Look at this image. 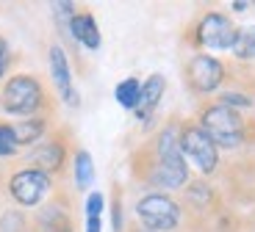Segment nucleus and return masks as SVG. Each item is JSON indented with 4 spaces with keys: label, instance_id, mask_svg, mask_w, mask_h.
I'll list each match as a JSON object with an SVG mask.
<instances>
[{
    "label": "nucleus",
    "instance_id": "obj_11",
    "mask_svg": "<svg viewBox=\"0 0 255 232\" xmlns=\"http://www.w3.org/2000/svg\"><path fill=\"white\" fill-rule=\"evenodd\" d=\"M50 77H53V86L58 88V94H61V100L67 102V105L75 108L78 105V91L72 88V69H70V58H67V53H64L61 44H53L50 47Z\"/></svg>",
    "mask_w": 255,
    "mask_h": 232
},
{
    "label": "nucleus",
    "instance_id": "obj_19",
    "mask_svg": "<svg viewBox=\"0 0 255 232\" xmlns=\"http://www.w3.org/2000/svg\"><path fill=\"white\" fill-rule=\"evenodd\" d=\"M19 155V144L11 133V122H3L0 119V160L6 157H17Z\"/></svg>",
    "mask_w": 255,
    "mask_h": 232
},
{
    "label": "nucleus",
    "instance_id": "obj_12",
    "mask_svg": "<svg viewBox=\"0 0 255 232\" xmlns=\"http://www.w3.org/2000/svg\"><path fill=\"white\" fill-rule=\"evenodd\" d=\"M164 91H166V80H164V75H150L144 83H141V97H139V105H136V119L139 122H144V125H150L153 122V113H155V108H158V102H161V97H164Z\"/></svg>",
    "mask_w": 255,
    "mask_h": 232
},
{
    "label": "nucleus",
    "instance_id": "obj_3",
    "mask_svg": "<svg viewBox=\"0 0 255 232\" xmlns=\"http://www.w3.org/2000/svg\"><path fill=\"white\" fill-rule=\"evenodd\" d=\"M0 108L11 116L19 119H31V116H50L53 105H50V94H47L45 83L39 80V75H28L19 72L11 75L3 83L0 91Z\"/></svg>",
    "mask_w": 255,
    "mask_h": 232
},
{
    "label": "nucleus",
    "instance_id": "obj_6",
    "mask_svg": "<svg viewBox=\"0 0 255 232\" xmlns=\"http://www.w3.org/2000/svg\"><path fill=\"white\" fill-rule=\"evenodd\" d=\"M228 72H230L228 64L219 61V58L211 56V53H194L183 67L186 86H189V91L194 97L217 94L219 88L228 83Z\"/></svg>",
    "mask_w": 255,
    "mask_h": 232
},
{
    "label": "nucleus",
    "instance_id": "obj_14",
    "mask_svg": "<svg viewBox=\"0 0 255 232\" xmlns=\"http://www.w3.org/2000/svg\"><path fill=\"white\" fill-rule=\"evenodd\" d=\"M70 36L75 42H81L86 50H97L100 47V28H97V19L92 11H78L70 19Z\"/></svg>",
    "mask_w": 255,
    "mask_h": 232
},
{
    "label": "nucleus",
    "instance_id": "obj_10",
    "mask_svg": "<svg viewBox=\"0 0 255 232\" xmlns=\"http://www.w3.org/2000/svg\"><path fill=\"white\" fill-rule=\"evenodd\" d=\"M33 232H75L72 202L64 191H53L50 199L33 216Z\"/></svg>",
    "mask_w": 255,
    "mask_h": 232
},
{
    "label": "nucleus",
    "instance_id": "obj_24",
    "mask_svg": "<svg viewBox=\"0 0 255 232\" xmlns=\"http://www.w3.org/2000/svg\"><path fill=\"white\" fill-rule=\"evenodd\" d=\"M230 8H233V11H247V8H250V3H233Z\"/></svg>",
    "mask_w": 255,
    "mask_h": 232
},
{
    "label": "nucleus",
    "instance_id": "obj_4",
    "mask_svg": "<svg viewBox=\"0 0 255 232\" xmlns=\"http://www.w3.org/2000/svg\"><path fill=\"white\" fill-rule=\"evenodd\" d=\"M236 36H239L236 22H233L225 11H205L191 22L189 39H186V42H189L191 47H197V53L233 50Z\"/></svg>",
    "mask_w": 255,
    "mask_h": 232
},
{
    "label": "nucleus",
    "instance_id": "obj_2",
    "mask_svg": "<svg viewBox=\"0 0 255 232\" xmlns=\"http://www.w3.org/2000/svg\"><path fill=\"white\" fill-rule=\"evenodd\" d=\"M197 125L217 144V150L230 152L255 144V119H247L242 111H233V108L219 105V102H208L200 108Z\"/></svg>",
    "mask_w": 255,
    "mask_h": 232
},
{
    "label": "nucleus",
    "instance_id": "obj_9",
    "mask_svg": "<svg viewBox=\"0 0 255 232\" xmlns=\"http://www.w3.org/2000/svg\"><path fill=\"white\" fill-rule=\"evenodd\" d=\"M67 157H70V136H67V130H53L45 141H39L28 152V163L56 180L67 169Z\"/></svg>",
    "mask_w": 255,
    "mask_h": 232
},
{
    "label": "nucleus",
    "instance_id": "obj_16",
    "mask_svg": "<svg viewBox=\"0 0 255 232\" xmlns=\"http://www.w3.org/2000/svg\"><path fill=\"white\" fill-rule=\"evenodd\" d=\"M233 58L239 64H247V61H255V25H247V28H239V36H236V44H233Z\"/></svg>",
    "mask_w": 255,
    "mask_h": 232
},
{
    "label": "nucleus",
    "instance_id": "obj_7",
    "mask_svg": "<svg viewBox=\"0 0 255 232\" xmlns=\"http://www.w3.org/2000/svg\"><path fill=\"white\" fill-rule=\"evenodd\" d=\"M180 152L186 160L197 166L203 177H214L219 169V150L217 144L205 136V130L197 125V119L180 122Z\"/></svg>",
    "mask_w": 255,
    "mask_h": 232
},
{
    "label": "nucleus",
    "instance_id": "obj_8",
    "mask_svg": "<svg viewBox=\"0 0 255 232\" xmlns=\"http://www.w3.org/2000/svg\"><path fill=\"white\" fill-rule=\"evenodd\" d=\"M6 191L19 207H42L56 191V180L47 177L45 171L33 169V166H25V169H17L8 177Z\"/></svg>",
    "mask_w": 255,
    "mask_h": 232
},
{
    "label": "nucleus",
    "instance_id": "obj_18",
    "mask_svg": "<svg viewBox=\"0 0 255 232\" xmlns=\"http://www.w3.org/2000/svg\"><path fill=\"white\" fill-rule=\"evenodd\" d=\"M0 232H33V221L22 210L0 213Z\"/></svg>",
    "mask_w": 255,
    "mask_h": 232
},
{
    "label": "nucleus",
    "instance_id": "obj_1",
    "mask_svg": "<svg viewBox=\"0 0 255 232\" xmlns=\"http://www.w3.org/2000/svg\"><path fill=\"white\" fill-rule=\"evenodd\" d=\"M133 177L153 191H180L191 182L189 163L180 152V122L169 119L141 150L130 157Z\"/></svg>",
    "mask_w": 255,
    "mask_h": 232
},
{
    "label": "nucleus",
    "instance_id": "obj_21",
    "mask_svg": "<svg viewBox=\"0 0 255 232\" xmlns=\"http://www.w3.org/2000/svg\"><path fill=\"white\" fill-rule=\"evenodd\" d=\"M111 227L114 232H122V194L114 188V199H111Z\"/></svg>",
    "mask_w": 255,
    "mask_h": 232
},
{
    "label": "nucleus",
    "instance_id": "obj_20",
    "mask_svg": "<svg viewBox=\"0 0 255 232\" xmlns=\"http://www.w3.org/2000/svg\"><path fill=\"white\" fill-rule=\"evenodd\" d=\"M219 105H228L233 108V111H239V108H255V97L244 94V91H236V88H230V91H222V94H217Z\"/></svg>",
    "mask_w": 255,
    "mask_h": 232
},
{
    "label": "nucleus",
    "instance_id": "obj_13",
    "mask_svg": "<svg viewBox=\"0 0 255 232\" xmlns=\"http://www.w3.org/2000/svg\"><path fill=\"white\" fill-rule=\"evenodd\" d=\"M50 119H53V113L50 116L45 113V116H31V119L11 122V133H14V138H17L19 150H22V147L39 144V141L47 136V130H50Z\"/></svg>",
    "mask_w": 255,
    "mask_h": 232
},
{
    "label": "nucleus",
    "instance_id": "obj_23",
    "mask_svg": "<svg viewBox=\"0 0 255 232\" xmlns=\"http://www.w3.org/2000/svg\"><path fill=\"white\" fill-rule=\"evenodd\" d=\"M100 219L103 216H86V232H103Z\"/></svg>",
    "mask_w": 255,
    "mask_h": 232
},
{
    "label": "nucleus",
    "instance_id": "obj_17",
    "mask_svg": "<svg viewBox=\"0 0 255 232\" xmlns=\"http://www.w3.org/2000/svg\"><path fill=\"white\" fill-rule=\"evenodd\" d=\"M114 94H117V102H120L125 111H136L139 97H141V83L136 80V77H125V80H120Z\"/></svg>",
    "mask_w": 255,
    "mask_h": 232
},
{
    "label": "nucleus",
    "instance_id": "obj_5",
    "mask_svg": "<svg viewBox=\"0 0 255 232\" xmlns=\"http://www.w3.org/2000/svg\"><path fill=\"white\" fill-rule=\"evenodd\" d=\"M136 224L150 232H175L183 224V205L169 194L150 191L136 202Z\"/></svg>",
    "mask_w": 255,
    "mask_h": 232
},
{
    "label": "nucleus",
    "instance_id": "obj_15",
    "mask_svg": "<svg viewBox=\"0 0 255 232\" xmlns=\"http://www.w3.org/2000/svg\"><path fill=\"white\" fill-rule=\"evenodd\" d=\"M72 174H75V188L78 191H89L92 180H95V163H92V155L86 150H75Z\"/></svg>",
    "mask_w": 255,
    "mask_h": 232
},
{
    "label": "nucleus",
    "instance_id": "obj_22",
    "mask_svg": "<svg viewBox=\"0 0 255 232\" xmlns=\"http://www.w3.org/2000/svg\"><path fill=\"white\" fill-rule=\"evenodd\" d=\"M8 61H11V53H8V44H6V39L0 36V80H3V75H6V67H8Z\"/></svg>",
    "mask_w": 255,
    "mask_h": 232
},
{
    "label": "nucleus",
    "instance_id": "obj_25",
    "mask_svg": "<svg viewBox=\"0 0 255 232\" xmlns=\"http://www.w3.org/2000/svg\"><path fill=\"white\" fill-rule=\"evenodd\" d=\"M128 232H150V230H144V227H139V224H133V227H130V230H128Z\"/></svg>",
    "mask_w": 255,
    "mask_h": 232
}]
</instances>
